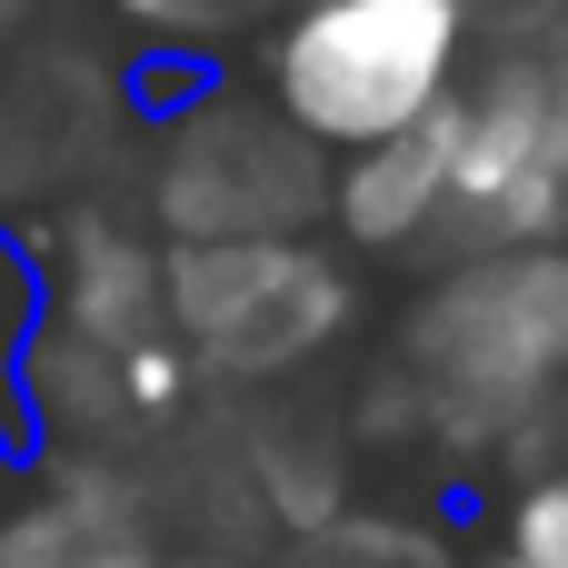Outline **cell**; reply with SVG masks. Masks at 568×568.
<instances>
[{
	"mask_svg": "<svg viewBox=\"0 0 568 568\" xmlns=\"http://www.w3.org/2000/svg\"><path fill=\"white\" fill-rule=\"evenodd\" d=\"M30 20V0H0V60H10V30Z\"/></svg>",
	"mask_w": 568,
	"mask_h": 568,
	"instance_id": "14",
	"label": "cell"
},
{
	"mask_svg": "<svg viewBox=\"0 0 568 568\" xmlns=\"http://www.w3.org/2000/svg\"><path fill=\"white\" fill-rule=\"evenodd\" d=\"M40 260H50V329H70L80 349L130 359L170 339V240L150 220L70 210L40 230Z\"/></svg>",
	"mask_w": 568,
	"mask_h": 568,
	"instance_id": "6",
	"label": "cell"
},
{
	"mask_svg": "<svg viewBox=\"0 0 568 568\" xmlns=\"http://www.w3.org/2000/svg\"><path fill=\"white\" fill-rule=\"evenodd\" d=\"M469 10V30H479V50H519V40H549L568 20V0H459Z\"/></svg>",
	"mask_w": 568,
	"mask_h": 568,
	"instance_id": "13",
	"label": "cell"
},
{
	"mask_svg": "<svg viewBox=\"0 0 568 568\" xmlns=\"http://www.w3.org/2000/svg\"><path fill=\"white\" fill-rule=\"evenodd\" d=\"M349 320H359V280L320 240L170 250V339L220 389H280V379H300L320 349H339Z\"/></svg>",
	"mask_w": 568,
	"mask_h": 568,
	"instance_id": "4",
	"label": "cell"
},
{
	"mask_svg": "<svg viewBox=\"0 0 568 568\" xmlns=\"http://www.w3.org/2000/svg\"><path fill=\"white\" fill-rule=\"evenodd\" d=\"M10 449H20V429H10V419H0V469H10Z\"/></svg>",
	"mask_w": 568,
	"mask_h": 568,
	"instance_id": "17",
	"label": "cell"
},
{
	"mask_svg": "<svg viewBox=\"0 0 568 568\" xmlns=\"http://www.w3.org/2000/svg\"><path fill=\"white\" fill-rule=\"evenodd\" d=\"M339 160L290 130L270 100L200 90L170 120H150L140 150V220L170 250H220V240H310L329 220Z\"/></svg>",
	"mask_w": 568,
	"mask_h": 568,
	"instance_id": "3",
	"label": "cell"
},
{
	"mask_svg": "<svg viewBox=\"0 0 568 568\" xmlns=\"http://www.w3.org/2000/svg\"><path fill=\"white\" fill-rule=\"evenodd\" d=\"M449 120L409 130V140H379V150H349L339 160V190H329V230L369 260L389 250H419V240H449Z\"/></svg>",
	"mask_w": 568,
	"mask_h": 568,
	"instance_id": "9",
	"label": "cell"
},
{
	"mask_svg": "<svg viewBox=\"0 0 568 568\" xmlns=\"http://www.w3.org/2000/svg\"><path fill=\"white\" fill-rule=\"evenodd\" d=\"M499 549L529 559V568H568V459L539 469V479H519V499L499 519Z\"/></svg>",
	"mask_w": 568,
	"mask_h": 568,
	"instance_id": "12",
	"label": "cell"
},
{
	"mask_svg": "<svg viewBox=\"0 0 568 568\" xmlns=\"http://www.w3.org/2000/svg\"><path fill=\"white\" fill-rule=\"evenodd\" d=\"M449 250H539L568 240V20L549 40L479 50L449 100Z\"/></svg>",
	"mask_w": 568,
	"mask_h": 568,
	"instance_id": "5",
	"label": "cell"
},
{
	"mask_svg": "<svg viewBox=\"0 0 568 568\" xmlns=\"http://www.w3.org/2000/svg\"><path fill=\"white\" fill-rule=\"evenodd\" d=\"M180 568H240V559H220V549H200V559H180Z\"/></svg>",
	"mask_w": 568,
	"mask_h": 568,
	"instance_id": "16",
	"label": "cell"
},
{
	"mask_svg": "<svg viewBox=\"0 0 568 568\" xmlns=\"http://www.w3.org/2000/svg\"><path fill=\"white\" fill-rule=\"evenodd\" d=\"M130 30H140V50H170V60H210V50H230V40H270L300 0H110Z\"/></svg>",
	"mask_w": 568,
	"mask_h": 568,
	"instance_id": "10",
	"label": "cell"
},
{
	"mask_svg": "<svg viewBox=\"0 0 568 568\" xmlns=\"http://www.w3.org/2000/svg\"><path fill=\"white\" fill-rule=\"evenodd\" d=\"M40 329H50V260H40V240L0 230V419L20 409V369L40 349Z\"/></svg>",
	"mask_w": 568,
	"mask_h": 568,
	"instance_id": "11",
	"label": "cell"
},
{
	"mask_svg": "<svg viewBox=\"0 0 568 568\" xmlns=\"http://www.w3.org/2000/svg\"><path fill=\"white\" fill-rule=\"evenodd\" d=\"M0 568H160L120 459L60 449L50 459V489L0 529Z\"/></svg>",
	"mask_w": 568,
	"mask_h": 568,
	"instance_id": "8",
	"label": "cell"
},
{
	"mask_svg": "<svg viewBox=\"0 0 568 568\" xmlns=\"http://www.w3.org/2000/svg\"><path fill=\"white\" fill-rule=\"evenodd\" d=\"M559 389H568V240L469 250L399 320V399L459 449L519 439L529 419L559 409Z\"/></svg>",
	"mask_w": 568,
	"mask_h": 568,
	"instance_id": "1",
	"label": "cell"
},
{
	"mask_svg": "<svg viewBox=\"0 0 568 568\" xmlns=\"http://www.w3.org/2000/svg\"><path fill=\"white\" fill-rule=\"evenodd\" d=\"M469 70L479 30L459 0H300L260 40V100L329 160L449 120Z\"/></svg>",
	"mask_w": 568,
	"mask_h": 568,
	"instance_id": "2",
	"label": "cell"
},
{
	"mask_svg": "<svg viewBox=\"0 0 568 568\" xmlns=\"http://www.w3.org/2000/svg\"><path fill=\"white\" fill-rule=\"evenodd\" d=\"M120 110H130V80H110L90 50L20 60V80H0V210L60 200L100 160V140H110Z\"/></svg>",
	"mask_w": 568,
	"mask_h": 568,
	"instance_id": "7",
	"label": "cell"
},
{
	"mask_svg": "<svg viewBox=\"0 0 568 568\" xmlns=\"http://www.w3.org/2000/svg\"><path fill=\"white\" fill-rule=\"evenodd\" d=\"M469 568H529V559H509V549H489V559H469Z\"/></svg>",
	"mask_w": 568,
	"mask_h": 568,
	"instance_id": "15",
	"label": "cell"
}]
</instances>
